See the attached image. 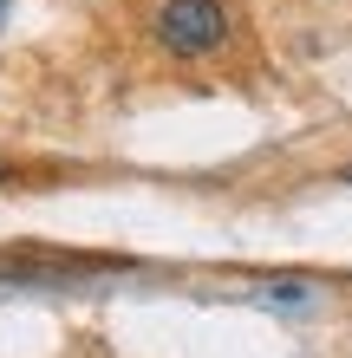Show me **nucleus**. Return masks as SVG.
<instances>
[{
  "mask_svg": "<svg viewBox=\"0 0 352 358\" xmlns=\"http://www.w3.org/2000/svg\"><path fill=\"white\" fill-rule=\"evenodd\" d=\"M150 33H157V46H163V52H176V59H202V52H216L222 39H229V13H222L216 0H157Z\"/></svg>",
  "mask_w": 352,
  "mask_h": 358,
  "instance_id": "nucleus-1",
  "label": "nucleus"
},
{
  "mask_svg": "<svg viewBox=\"0 0 352 358\" xmlns=\"http://www.w3.org/2000/svg\"><path fill=\"white\" fill-rule=\"evenodd\" d=\"M7 13H13V0H0V27H7Z\"/></svg>",
  "mask_w": 352,
  "mask_h": 358,
  "instance_id": "nucleus-2",
  "label": "nucleus"
}]
</instances>
